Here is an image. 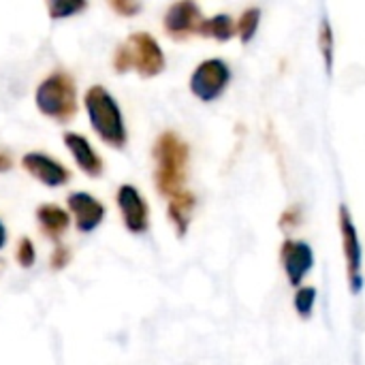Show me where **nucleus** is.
Wrapping results in <instances>:
<instances>
[{
    "label": "nucleus",
    "instance_id": "13",
    "mask_svg": "<svg viewBox=\"0 0 365 365\" xmlns=\"http://www.w3.org/2000/svg\"><path fill=\"white\" fill-rule=\"evenodd\" d=\"M36 218L38 225L43 229V233L51 240H58L60 235H64V231L68 229V214L53 205V203H45L36 210Z\"/></svg>",
    "mask_w": 365,
    "mask_h": 365
},
{
    "label": "nucleus",
    "instance_id": "16",
    "mask_svg": "<svg viewBox=\"0 0 365 365\" xmlns=\"http://www.w3.org/2000/svg\"><path fill=\"white\" fill-rule=\"evenodd\" d=\"M319 49H321V56L325 60V71L331 73L334 71V53H336V38H334V28L329 24V19H323L321 21V28H319Z\"/></svg>",
    "mask_w": 365,
    "mask_h": 365
},
{
    "label": "nucleus",
    "instance_id": "25",
    "mask_svg": "<svg viewBox=\"0 0 365 365\" xmlns=\"http://www.w3.org/2000/svg\"><path fill=\"white\" fill-rule=\"evenodd\" d=\"M4 242H6V231H4V225L0 222V248L4 246Z\"/></svg>",
    "mask_w": 365,
    "mask_h": 365
},
{
    "label": "nucleus",
    "instance_id": "1",
    "mask_svg": "<svg viewBox=\"0 0 365 365\" xmlns=\"http://www.w3.org/2000/svg\"><path fill=\"white\" fill-rule=\"evenodd\" d=\"M156 158V188L165 197L182 190L188 165V145L171 130L163 133L154 145Z\"/></svg>",
    "mask_w": 365,
    "mask_h": 365
},
{
    "label": "nucleus",
    "instance_id": "12",
    "mask_svg": "<svg viewBox=\"0 0 365 365\" xmlns=\"http://www.w3.org/2000/svg\"><path fill=\"white\" fill-rule=\"evenodd\" d=\"M64 143L66 148L73 152V158L77 163V167L88 173L90 178H98L103 173V160L96 156V152L90 148L88 139H83L81 135L77 133H66L64 135Z\"/></svg>",
    "mask_w": 365,
    "mask_h": 365
},
{
    "label": "nucleus",
    "instance_id": "11",
    "mask_svg": "<svg viewBox=\"0 0 365 365\" xmlns=\"http://www.w3.org/2000/svg\"><path fill=\"white\" fill-rule=\"evenodd\" d=\"M68 207L75 216L79 231H83V233L94 231L105 218V205L86 192H73L68 197Z\"/></svg>",
    "mask_w": 365,
    "mask_h": 365
},
{
    "label": "nucleus",
    "instance_id": "17",
    "mask_svg": "<svg viewBox=\"0 0 365 365\" xmlns=\"http://www.w3.org/2000/svg\"><path fill=\"white\" fill-rule=\"evenodd\" d=\"M259 24H261V11H259L257 6H252V9H248V11L242 13L240 21L235 24V30H237L242 43L252 41V36H255L257 30H259Z\"/></svg>",
    "mask_w": 365,
    "mask_h": 365
},
{
    "label": "nucleus",
    "instance_id": "10",
    "mask_svg": "<svg viewBox=\"0 0 365 365\" xmlns=\"http://www.w3.org/2000/svg\"><path fill=\"white\" fill-rule=\"evenodd\" d=\"M21 165L32 178H36L45 186H62L71 178V173L60 163H56L53 158L45 154H26Z\"/></svg>",
    "mask_w": 365,
    "mask_h": 365
},
{
    "label": "nucleus",
    "instance_id": "3",
    "mask_svg": "<svg viewBox=\"0 0 365 365\" xmlns=\"http://www.w3.org/2000/svg\"><path fill=\"white\" fill-rule=\"evenodd\" d=\"M113 66L120 73L137 68V73H141L143 77H154L165 68V53L154 36H150L148 32H135L122 47H118Z\"/></svg>",
    "mask_w": 365,
    "mask_h": 365
},
{
    "label": "nucleus",
    "instance_id": "15",
    "mask_svg": "<svg viewBox=\"0 0 365 365\" xmlns=\"http://www.w3.org/2000/svg\"><path fill=\"white\" fill-rule=\"evenodd\" d=\"M197 34H203V36L225 43L235 34V21L229 15H214L210 19H201Z\"/></svg>",
    "mask_w": 365,
    "mask_h": 365
},
{
    "label": "nucleus",
    "instance_id": "14",
    "mask_svg": "<svg viewBox=\"0 0 365 365\" xmlns=\"http://www.w3.org/2000/svg\"><path fill=\"white\" fill-rule=\"evenodd\" d=\"M195 195L192 192H186V190H180L171 197V203H169V220L175 225L178 229V235H184L188 225H190V218H192V210H195Z\"/></svg>",
    "mask_w": 365,
    "mask_h": 365
},
{
    "label": "nucleus",
    "instance_id": "21",
    "mask_svg": "<svg viewBox=\"0 0 365 365\" xmlns=\"http://www.w3.org/2000/svg\"><path fill=\"white\" fill-rule=\"evenodd\" d=\"M36 255H34V246L28 237H21L19 246H17V261L21 267H30L34 263Z\"/></svg>",
    "mask_w": 365,
    "mask_h": 365
},
{
    "label": "nucleus",
    "instance_id": "4",
    "mask_svg": "<svg viewBox=\"0 0 365 365\" xmlns=\"http://www.w3.org/2000/svg\"><path fill=\"white\" fill-rule=\"evenodd\" d=\"M36 107L41 113L56 122H68L77 113V92L75 81L66 73H53L49 75L38 88H36Z\"/></svg>",
    "mask_w": 365,
    "mask_h": 365
},
{
    "label": "nucleus",
    "instance_id": "18",
    "mask_svg": "<svg viewBox=\"0 0 365 365\" xmlns=\"http://www.w3.org/2000/svg\"><path fill=\"white\" fill-rule=\"evenodd\" d=\"M293 306H295V312L302 319H310L312 312H314V306H317V289H312V287H302L299 289L297 287Z\"/></svg>",
    "mask_w": 365,
    "mask_h": 365
},
{
    "label": "nucleus",
    "instance_id": "22",
    "mask_svg": "<svg viewBox=\"0 0 365 365\" xmlns=\"http://www.w3.org/2000/svg\"><path fill=\"white\" fill-rule=\"evenodd\" d=\"M109 6L124 17H130V15L139 13V9H141L139 0H109Z\"/></svg>",
    "mask_w": 365,
    "mask_h": 365
},
{
    "label": "nucleus",
    "instance_id": "19",
    "mask_svg": "<svg viewBox=\"0 0 365 365\" xmlns=\"http://www.w3.org/2000/svg\"><path fill=\"white\" fill-rule=\"evenodd\" d=\"M47 6L53 19H64L83 11L88 6V0H47Z\"/></svg>",
    "mask_w": 365,
    "mask_h": 365
},
{
    "label": "nucleus",
    "instance_id": "23",
    "mask_svg": "<svg viewBox=\"0 0 365 365\" xmlns=\"http://www.w3.org/2000/svg\"><path fill=\"white\" fill-rule=\"evenodd\" d=\"M68 259H71L68 248H64V246H56V250H53V255H51V267H53V269H62V267L68 263Z\"/></svg>",
    "mask_w": 365,
    "mask_h": 365
},
{
    "label": "nucleus",
    "instance_id": "9",
    "mask_svg": "<svg viewBox=\"0 0 365 365\" xmlns=\"http://www.w3.org/2000/svg\"><path fill=\"white\" fill-rule=\"evenodd\" d=\"M118 205L130 233H143L148 229V205L133 186H122L118 190Z\"/></svg>",
    "mask_w": 365,
    "mask_h": 365
},
{
    "label": "nucleus",
    "instance_id": "2",
    "mask_svg": "<svg viewBox=\"0 0 365 365\" xmlns=\"http://www.w3.org/2000/svg\"><path fill=\"white\" fill-rule=\"evenodd\" d=\"M86 111L90 115V124L94 133L107 145L122 148L126 143V128L120 107L105 88L94 86L86 92Z\"/></svg>",
    "mask_w": 365,
    "mask_h": 365
},
{
    "label": "nucleus",
    "instance_id": "24",
    "mask_svg": "<svg viewBox=\"0 0 365 365\" xmlns=\"http://www.w3.org/2000/svg\"><path fill=\"white\" fill-rule=\"evenodd\" d=\"M11 165H13V163H11V158H9L4 152H0V171H9V169H11Z\"/></svg>",
    "mask_w": 365,
    "mask_h": 365
},
{
    "label": "nucleus",
    "instance_id": "6",
    "mask_svg": "<svg viewBox=\"0 0 365 365\" xmlns=\"http://www.w3.org/2000/svg\"><path fill=\"white\" fill-rule=\"evenodd\" d=\"M229 81H231L229 64L218 58H212V60L201 62L195 68L190 77V90L197 98L210 103V101H216L227 90Z\"/></svg>",
    "mask_w": 365,
    "mask_h": 365
},
{
    "label": "nucleus",
    "instance_id": "5",
    "mask_svg": "<svg viewBox=\"0 0 365 365\" xmlns=\"http://www.w3.org/2000/svg\"><path fill=\"white\" fill-rule=\"evenodd\" d=\"M340 233H342V252L346 261L349 287L357 295L364 289V248L359 242L355 220L346 205H340Z\"/></svg>",
    "mask_w": 365,
    "mask_h": 365
},
{
    "label": "nucleus",
    "instance_id": "20",
    "mask_svg": "<svg viewBox=\"0 0 365 365\" xmlns=\"http://www.w3.org/2000/svg\"><path fill=\"white\" fill-rule=\"evenodd\" d=\"M299 225H302V207L299 205H291L287 212H282V216H280L282 231H295Z\"/></svg>",
    "mask_w": 365,
    "mask_h": 365
},
{
    "label": "nucleus",
    "instance_id": "7",
    "mask_svg": "<svg viewBox=\"0 0 365 365\" xmlns=\"http://www.w3.org/2000/svg\"><path fill=\"white\" fill-rule=\"evenodd\" d=\"M280 261L291 287H299L314 267V252L302 240H287L280 248Z\"/></svg>",
    "mask_w": 365,
    "mask_h": 365
},
{
    "label": "nucleus",
    "instance_id": "8",
    "mask_svg": "<svg viewBox=\"0 0 365 365\" xmlns=\"http://www.w3.org/2000/svg\"><path fill=\"white\" fill-rule=\"evenodd\" d=\"M201 19L203 17H201V11H199L195 0H180L167 11L165 30L173 38L182 41V38H186V36H190V34H195L199 30Z\"/></svg>",
    "mask_w": 365,
    "mask_h": 365
}]
</instances>
